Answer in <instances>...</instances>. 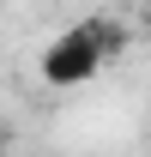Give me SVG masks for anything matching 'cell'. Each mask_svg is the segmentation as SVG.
Returning a JSON list of instances; mask_svg holds the SVG:
<instances>
[{
	"instance_id": "cell-1",
	"label": "cell",
	"mask_w": 151,
	"mask_h": 157,
	"mask_svg": "<svg viewBox=\"0 0 151 157\" xmlns=\"http://www.w3.org/2000/svg\"><path fill=\"white\" fill-rule=\"evenodd\" d=\"M103 67H109V55H103L91 18H85V24H67L60 36H48V48H42V60H37V73H42L48 91H79V85H91Z\"/></svg>"
},
{
	"instance_id": "cell-3",
	"label": "cell",
	"mask_w": 151,
	"mask_h": 157,
	"mask_svg": "<svg viewBox=\"0 0 151 157\" xmlns=\"http://www.w3.org/2000/svg\"><path fill=\"white\" fill-rule=\"evenodd\" d=\"M139 24H145V30H151V0H145V6H139Z\"/></svg>"
},
{
	"instance_id": "cell-2",
	"label": "cell",
	"mask_w": 151,
	"mask_h": 157,
	"mask_svg": "<svg viewBox=\"0 0 151 157\" xmlns=\"http://www.w3.org/2000/svg\"><path fill=\"white\" fill-rule=\"evenodd\" d=\"M91 30H97V42H103V55H109V60L133 42V30H127V18H121V12H91Z\"/></svg>"
}]
</instances>
